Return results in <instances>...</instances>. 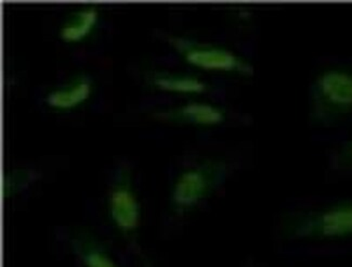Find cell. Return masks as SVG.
<instances>
[{
  "instance_id": "cell-10",
  "label": "cell",
  "mask_w": 352,
  "mask_h": 267,
  "mask_svg": "<svg viewBox=\"0 0 352 267\" xmlns=\"http://www.w3.org/2000/svg\"><path fill=\"white\" fill-rule=\"evenodd\" d=\"M152 84L164 92L176 94H201L208 87L204 81L194 75L169 73L154 75Z\"/></svg>"
},
{
  "instance_id": "cell-7",
  "label": "cell",
  "mask_w": 352,
  "mask_h": 267,
  "mask_svg": "<svg viewBox=\"0 0 352 267\" xmlns=\"http://www.w3.org/2000/svg\"><path fill=\"white\" fill-rule=\"evenodd\" d=\"M71 246L85 267H120L102 242L89 231H76L71 237Z\"/></svg>"
},
{
  "instance_id": "cell-8",
  "label": "cell",
  "mask_w": 352,
  "mask_h": 267,
  "mask_svg": "<svg viewBox=\"0 0 352 267\" xmlns=\"http://www.w3.org/2000/svg\"><path fill=\"white\" fill-rule=\"evenodd\" d=\"M92 83L86 75H78L54 88L47 95L46 103L56 110H71L84 103L91 95Z\"/></svg>"
},
{
  "instance_id": "cell-1",
  "label": "cell",
  "mask_w": 352,
  "mask_h": 267,
  "mask_svg": "<svg viewBox=\"0 0 352 267\" xmlns=\"http://www.w3.org/2000/svg\"><path fill=\"white\" fill-rule=\"evenodd\" d=\"M352 116V65H332L320 70L308 93V118L317 127H331Z\"/></svg>"
},
{
  "instance_id": "cell-3",
  "label": "cell",
  "mask_w": 352,
  "mask_h": 267,
  "mask_svg": "<svg viewBox=\"0 0 352 267\" xmlns=\"http://www.w3.org/2000/svg\"><path fill=\"white\" fill-rule=\"evenodd\" d=\"M227 175V164L220 160H208L184 171L171 189V208L179 213L194 208L219 187Z\"/></svg>"
},
{
  "instance_id": "cell-5",
  "label": "cell",
  "mask_w": 352,
  "mask_h": 267,
  "mask_svg": "<svg viewBox=\"0 0 352 267\" xmlns=\"http://www.w3.org/2000/svg\"><path fill=\"white\" fill-rule=\"evenodd\" d=\"M109 213L116 228L131 236L138 229L141 210L138 198L133 189L131 171L128 167H122L115 173L110 195Z\"/></svg>"
},
{
  "instance_id": "cell-9",
  "label": "cell",
  "mask_w": 352,
  "mask_h": 267,
  "mask_svg": "<svg viewBox=\"0 0 352 267\" xmlns=\"http://www.w3.org/2000/svg\"><path fill=\"white\" fill-rule=\"evenodd\" d=\"M99 13L94 6L85 7L67 17L62 24L60 37L67 43H77L90 35L97 25Z\"/></svg>"
},
{
  "instance_id": "cell-12",
  "label": "cell",
  "mask_w": 352,
  "mask_h": 267,
  "mask_svg": "<svg viewBox=\"0 0 352 267\" xmlns=\"http://www.w3.org/2000/svg\"><path fill=\"white\" fill-rule=\"evenodd\" d=\"M332 164L336 169L352 170V136L337 146L332 156Z\"/></svg>"
},
{
  "instance_id": "cell-11",
  "label": "cell",
  "mask_w": 352,
  "mask_h": 267,
  "mask_svg": "<svg viewBox=\"0 0 352 267\" xmlns=\"http://www.w3.org/2000/svg\"><path fill=\"white\" fill-rule=\"evenodd\" d=\"M39 174L28 169H16L6 173L3 180V198H11L38 180Z\"/></svg>"
},
{
  "instance_id": "cell-6",
  "label": "cell",
  "mask_w": 352,
  "mask_h": 267,
  "mask_svg": "<svg viewBox=\"0 0 352 267\" xmlns=\"http://www.w3.org/2000/svg\"><path fill=\"white\" fill-rule=\"evenodd\" d=\"M155 116L163 121L175 123L212 126L226 120V112L217 105L207 103H188L176 108L159 111Z\"/></svg>"
},
{
  "instance_id": "cell-4",
  "label": "cell",
  "mask_w": 352,
  "mask_h": 267,
  "mask_svg": "<svg viewBox=\"0 0 352 267\" xmlns=\"http://www.w3.org/2000/svg\"><path fill=\"white\" fill-rule=\"evenodd\" d=\"M168 41L189 65L199 69L243 75L254 73L253 65L250 61L229 49L201 44L184 36H170Z\"/></svg>"
},
{
  "instance_id": "cell-2",
  "label": "cell",
  "mask_w": 352,
  "mask_h": 267,
  "mask_svg": "<svg viewBox=\"0 0 352 267\" xmlns=\"http://www.w3.org/2000/svg\"><path fill=\"white\" fill-rule=\"evenodd\" d=\"M285 234L297 239H342L352 236V201L294 215L285 223Z\"/></svg>"
}]
</instances>
